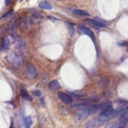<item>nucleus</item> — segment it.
I'll return each instance as SVG.
<instances>
[{
    "label": "nucleus",
    "instance_id": "9d476101",
    "mask_svg": "<svg viewBox=\"0 0 128 128\" xmlns=\"http://www.w3.org/2000/svg\"><path fill=\"white\" fill-rule=\"evenodd\" d=\"M10 46V41L6 37H3L2 40L1 44V50H6Z\"/></svg>",
    "mask_w": 128,
    "mask_h": 128
},
{
    "label": "nucleus",
    "instance_id": "423d86ee",
    "mask_svg": "<svg viewBox=\"0 0 128 128\" xmlns=\"http://www.w3.org/2000/svg\"><path fill=\"white\" fill-rule=\"evenodd\" d=\"M78 31L80 34H86L88 35L92 38L93 41L96 40V37L93 32L84 24H82L78 26Z\"/></svg>",
    "mask_w": 128,
    "mask_h": 128
},
{
    "label": "nucleus",
    "instance_id": "ddd939ff",
    "mask_svg": "<svg viewBox=\"0 0 128 128\" xmlns=\"http://www.w3.org/2000/svg\"><path fill=\"white\" fill-rule=\"evenodd\" d=\"M20 94L22 97L24 98L25 99L27 100L28 101H32V96H30V94L24 89H22L20 90Z\"/></svg>",
    "mask_w": 128,
    "mask_h": 128
},
{
    "label": "nucleus",
    "instance_id": "2eb2a0df",
    "mask_svg": "<svg viewBox=\"0 0 128 128\" xmlns=\"http://www.w3.org/2000/svg\"><path fill=\"white\" fill-rule=\"evenodd\" d=\"M32 124V118L30 116H26L24 118V128H30Z\"/></svg>",
    "mask_w": 128,
    "mask_h": 128
},
{
    "label": "nucleus",
    "instance_id": "6ab92c4d",
    "mask_svg": "<svg viewBox=\"0 0 128 128\" xmlns=\"http://www.w3.org/2000/svg\"><path fill=\"white\" fill-rule=\"evenodd\" d=\"M33 94L34 96H40V95L42 94L40 91L39 90H34V91H33Z\"/></svg>",
    "mask_w": 128,
    "mask_h": 128
},
{
    "label": "nucleus",
    "instance_id": "0eeeda50",
    "mask_svg": "<svg viewBox=\"0 0 128 128\" xmlns=\"http://www.w3.org/2000/svg\"><path fill=\"white\" fill-rule=\"evenodd\" d=\"M86 21L93 27L96 29H100L102 28L106 27V24L103 22L98 21L97 20L91 19V18H88L86 19Z\"/></svg>",
    "mask_w": 128,
    "mask_h": 128
},
{
    "label": "nucleus",
    "instance_id": "f8f14e48",
    "mask_svg": "<svg viewBox=\"0 0 128 128\" xmlns=\"http://www.w3.org/2000/svg\"><path fill=\"white\" fill-rule=\"evenodd\" d=\"M72 12L76 15L82 16H89L90 14L89 13L85 10H80V9H73Z\"/></svg>",
    "mask_w": 128,
    "mask_h": 128
},
{
    "label": "nucleus",
    "instance_id": "a211bd4d",
    "mask_svg": "<svg viewBox=\"0 0 128 128\" xmlns=\"http://www.w3.org/2000/svg\"><path fill=\"white\" fill-rule=\"evenodd\" d=\"M118 104L120 105V107L126 106L128 104V102L126 100H122V99H119L118 100Z\"/></svg>",
    "mask_w": 128,
    "mask_h": 128
},
{
    "label": "nucleus",
    "instance_id": "412c9836",
    "mask_svg": "<svg viewBox=\"0 0 128 128\" xmlns=\"http://www.w3.org/2000/svg\"><path fill=\"white\" fill-rule=\"evenodd\" d=\"M48 18L50 19V20H57V18H54V16H48Z\"/></svg>",
    "mask_w": 128,
    "mask_h": 128
},
{
    "label": "nucleus",
    "instance_id": "9b49d317",
    "mask_svg": "<svg viewBox=\"0 0 128 128\" xmlns=\"http://www.w3.org/2000/svg\"><path fill=\"white\" fill-rule=\"evenodd\" d=\"M38 6L42 9L48 10L52 9V5L46 1H40L38 4Z\"/></svg>",
    "mask_w": 128,
    "mask_h": 128
},
{
    "label": "nucleus",
    "instance_id": "f03ea898",
    "mask_svg": "<svg viewBox=\"0 0 128 128\" xmlns=\"http://www.w3.org/2000/svg\"><path fill=\"white\" fill-rule=\"evenodd\" d=\"M98 108L99 106L96 104L86 106L81 108L76 113V118L78 120H82L88 116L96 113Z\"/></svg>",
    "mask_w": 128,
    "mask_h": 128
},
{
    "label": "nucleus",
    "instance_id": "aec40b11",
    "mask_svg": "<svg viewBox=\"0 0 128 128\" xmlns=\"http://www.w3.org/2000/svg\"><path fill=\"white\" fill-rule=\"evenodd\" d=\"M118 44L120 46H124L126 45V44L124 42H118Z\"/></svg>",
    "mask_w": 128,
    "mask_h": 128
},
{
    "label": "nucleus",
    "instance_id": "20e7f679",
    "mask_svg": "<svg viewBox=\"0 0 128 128\" xmlns=\"http://www.w3.org/2000/svg\"><path fill=\"white\" fill-rule=\"evenodd\" d=\"M118 120L128 124V106L119 107L116 110Z\"/></svg>",
    "mask_w": 128,
    "mask_h": 128
},
{
    "label": "nucleus",
    "instance_id": "1a4fd4ad",
    "mask_svg": "<svg viewBox=\"0 0 128 128\" xmlns=\"http://www.w3.org/2000/svg\"><path fill=\"white\" fill-rule=\"evenodd\" d=\"M26 76H28V78H35L36 75V72L35 68L32 64H29L26 68Z\"/></svg>",
    "mask_w": 128,
    "mask_h": 128
},
{
    "label": "nucleus",
    "instance_id": "39448f33",
    "mask_svg": "<svg viewBox=\"0 0 128 128\" xmlns=\"http://www.w3.org/2000/svg\"><path fill=\"white\" fill-rule=\"evenodd\" d=\"M104 122L98 116L89 120L86 124V128H97L102 125Z\"/></svg>",
    "mask_w": 128,
    "mask_h": 128
},
{
    "label": "nucleus",
    "instance_id": "dca6fc26",
    "mask_svg": "<svg viewBox=\"0 0 128 128\" xmlns=\"http://www.w3.org/2000/svg\"><path fill=\"white\" fill-rule=\"evenodd\" d=\"M66 26L68 28V32L72 36L74 34V25L70 22H66Z\"/></svg>",
    "mask_w": 128,
    "mask_h": 128
},
{
    "label": "nucleus",
    "instance_id": "b1692460",
    "mask_svg": "<svg viewBox=\"0 0 128 128\" xmlns=\"http://www.w3.org/2000/svg\"><path fill=\"white\" fill-rule=\"evenodd\" d=\"M126 128L125 126H122V127H120V128Z\"/></svg>",
    "mask_w": 128,
    "mask_h": 128
},
{
    "label": "nucleus",
    "instance_id": "5701e85b",
    "mask_svg": "<svg viewBox=\"0 0 128 128\" xmlns=\"http://www.w3.org/2000/svg\"><path fill=\"white\" fill-rule=\"evenodd\" d=\"M4 2H5V4H6V6L8 5L9 4V3H10V1L9 0H5Z\"/></svg>",
    "mask_w": 128,
    "mask_h": 128
},
{
    "label": "nucleus",
    "instance_id": "f3484780",
    "mask_svg": "<svg viewBox=\"0 0 128 128\" xmlns=\"http://www.w3.org/2000/svg\"><path fill=\"white\" fill-rule=\"evenodd\" d=\"M13 12H14V10H10L9 11H8V12H6L5 14H4L2 17H1V20H5L9 17H10L12 14H13Z\"/></svg>",
    "mask_w": 128,
    "mask_h": 128
},
{
    "label": "nucleus",
    "instance_id": "4be33fe9",
    "mask_svg": "<svg viewBox=\"0 0 128 128\" xmlns=\"http://www.w3.org/2000/svg\"><path fill=\"white\" fill-rule=\"evenodd\" d=\"M10 128H13V119L12 118H11V121H10Z\"/></svg>",
    "mask_w": 128,
    "mask_h": 128
},
{
    "label": "nucleus",
    "instance_id": "6e6552de",
    "mask_svg": "<svg viewBox=\"0 0 128 128\" xmlns=\"http://www.w3.org/2000/svg\"><path fill=\"white\" fill-rule=\"evenodd\" d=\"M59 98L66 104H70L72 102V98L68 94L63 92H60L58 94Z\"/></svg>",
    "mask_w": 128,
    "mask_h": 128
},
{
    "label": "nucleus",
    "instance_id": "f257e3e1",
    "mask_svg": "<svg viewBox=\"0 0 128 128\" xmlns=\"http://www.w3.org/2000/svg\"><path fill=\"white\" fill-rule=\"evenodd\" d=\"M101 112L98 116L104 123L117 116L116 110L110 102H105L100 105Z\"/></svg>",
    "mask_w": 128,
    "mask_h": 128
},
{
    "label": "nucleus",
    "instance_id": "4468645a",
    "mask_svg": "<svg viewBox=\"0 0 128 128\" xmlns=\"http://www.w3.org/2000/svg\"><path fill=\"white\" fill-rule=\"evenodd\" d=\"M48 87L51 90H56L59 88L60 85L57 80H53L50 82L48 84Z\"/></svg>",
    "mask_w": 128,
    "mask_h": 128
},
{
    "label": "nucleus",
    "instance_id": "7ed1b4c3",
    "mask_svg": "<svg viewBox=\"0 0 128 128\" xmlns=\"http://www.w3.org/2000/svg\"><path fill=\"white\" fill-rule=\"evenodd\" d=\"M6 60L9 64L15 67L21 66L24 62L22 56L15 53H12L6 56Z\"/></svg>",
    "mask_w": 128,
    "mask_h": 128
}]
</instances>
